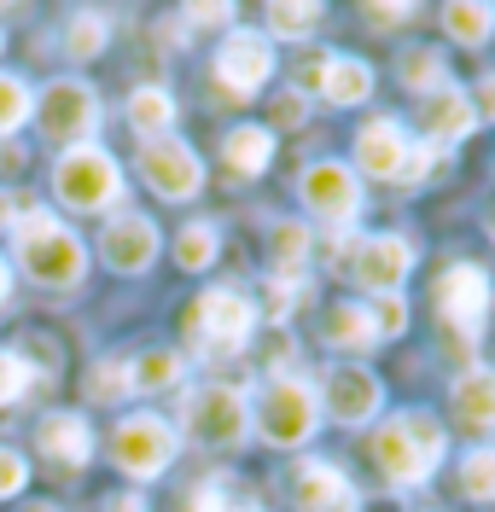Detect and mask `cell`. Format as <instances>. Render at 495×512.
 Masks as SVG:
<instances>
[{"instance_id":"1","label":"cell","mask_w":495,"mask_h":512,"mask_svg":"<svg viewBox=\"0 0 495 512\" xmlns=\"http://www.w3.org/2000/svg\"><path fill=\"white\" fill-rule=\"evenodd\" d=\"M12 251H18V268L47 291H70L82 274H88L82 239H76L59 216H47V210L18 216V227H12Z\"/></svg>"},{"instance_id":"2","label":"cell","mask_w":495,"mask_h":512,"mask_svg":"<svg viewBox=\"0 0 495 512\" xmlns=\"http://www.w3.org/2000/svg\"><path fill=\"white\" fill-rule=\"evenodd\" d=\"M443 448H449L443 425H437L431 414H420V408H414V414L385 419V425L373 431V460H379L385 483H396V489L431 483L437 460H443Z\"/></svg>"},{"instance_id":"3","label":"cell","mask_w":495,"mask_h":512,"mask_svg":"<svg viewBox=\"0 0 495 512\" xmlns=\"http://www.w3.org/2000/svg\"><path fill=\"white\" fill-rule=\"evenodd\" d=\"M251 414H257V431L274 448H297V443H309L315 425H321V396H315V384L292 379V373H274Z\"/></svg>"},{"instance_id":"4","label":"cell","mask_w":495,"mask_h":512,"mask_svg":"<svg viewBox=\"0 0 495 512\" xmlns=\"http://www.w3.org/2000/svg\"><path fill=\"white\" fill-rule=\"evenodd\" d=\"M181 425L204 448H233V443H245V431H251V402H245L239 384H198L181 402Z\"/></svg>"},{"instance_id":"5","label":"cell","mask_w":495,"mask_h":512,"mask_svg":"<svg viewBox=\"0 0 495 512\" xmlns=\"http://www.w3.org/2000/svg\"><path fill=\"white\" fill-rule=\"evenodd\" d=\"M187 332H193V344L204 355H233L251 344V332H257V309H251V297L245 291H204L193 309H187Z\"/></svg>"},{"instance_id":"6","label":"cell","mask_w":495,"mask_h":512,"mask_svg":"<svg viewBox=\"0 0 495 512\" xmlns=\"http://www.w3.org/2000/svg\"><path fill=\"white\" fill-rule=\"evenodd\" d=\"M53 187H59V198L70 210H105V204L123 198V169L99 146H70L59 158V169H53Z\"/></svg>"},{"instance_id":"7","label":"cell","mask_w":495,"mask_h":512,"mask_svg":"<svg viewBox=\"0 0 495 512\" xmlns=\"http://www.w3.org/2000/svg\"><path fill=\"white\" fill-rule=\"evenodd\" d=\"M175 425L158 414H129L117 431H111V460L129 472V478H164L169 472V460H175Z\"/></svg>"},{"instance_id":"8","label":"cell","mask_w":495,"mask_h":512,"mask_svg":"<svg viewBox=\"0 0 495 512\" xmlns=\"http://www.w3.org/2000/svg\"><path fill=\"white\" fill-rule=\"evenodd\" d=\"M297 192H303V204H309V216H321L327 227H344L362 216V181H356V169L350 163H309L303 169V181H297Z\"/></svg>"},{"instance_id":"9","label":"cell","mask_w":495,"mask_h":512,"mask_svg":"<svg viewBox=\"0 0 495 512\" xmlns=\"http://www.w3.org/2000/svg\"><path fill=\"white\" fill-rule=\"evenodd\" d=\"M437 315L449 332H466V344H478L490 315V274L478 262H455L449 274H437Z\"/></svg>"},{"instance_id":"10","label":"cell","mask_w":495,"mask_h":512,"mask_svg":"<svg viewBox=\"0 0 495 512\" xmlns=\"http://www.w3.org/2000/svg\"><path fill=\"white\" fill-rule=\"evenodd\" d=\"M41 128H47V140H59V146H94V128H99V94L88 82H53L47 94H41Z\"/></svg>"},{"instance_id":"11","label":"cell","mask_w":495,"mask_h":512,"mask_svg":"<svg viewBox=\"0 0 495 512\" xmlns=\"http://www.w3.org/2000/svg\"><path fill=\"white\" fill-rule=\"evenodd\" d=\"M140 175H146V187L158 192V198H193L204 187V158H198L187 140H175V134H158V140H146L140 146Z\"/></svg>"},{"instance_id":"12","label":"cell","mask_w":495,"mask_h":512,"mask_svg":"<svg viewBox=\"0 0 495 512\" xmlns=\"http://www.w3.org/2000/svg\"><path fill=\"white\" fill-rule=\"evenodd\" d=\"M268 76H274V41L257 30H233L216 53V82L228 88L233 99H257Z\"/></svg>"},{"instance_id":"13","label":"cell","mask_w":495,"mask_h":512,"mask_svg":"<svg viewBox=\"0 0 495 512\" xmlns=\"http://www.w3.org/2000/svg\"><path fill=\"white\" fill-rule=\"evenodd\" d=\"M408 268H414V245H408L402 233H373V239H362L356 256H350V280L362 291H373V297L402 291Z\"/></svg>"},{"instance_id":"14","label":"cell","mask_w":495,"mask_h":512,"mask_svg":"<svg viewBox=\"0 0 495 512\" xmlns=\"http://www.w3.org/2000/svg\"><path fill=\"white\" fill-rule=\"evenodd\" d=\"M315 396H321V408L338 425H367V419L379 414V402H385V384H379V373H367V367H332L327 384Z\"/></svg>"},{"instance_id":"15","label":"cell","mask_w":495,"mask_h":512,"mask_svg":"<svg viewBox=\"0 0 495 512\" xmlns=\"http://www.w3.org/2000/svg\"><path fill=\"white\" fill-rule=\"evenodd\" d=\"M472 128H478V111H472V99H466L455 82L420 94V134H426L431 146H461Z\"/></svg>"},{"instance_id":"16","label":"cell","mask_w":495,"mask_h":512,"mask_svg":"<svg viewBox=\"0 0 495 512\" xmlns=\"http://www.w3.org/2000/svg\"><path fill=\"white\" fill-rule=\"evenodd\" d=\"M292 501L303 512H350L356 507V489H350V478H344L332 460H297L292 466Z\"/></svg>"},{"instance_id":"17","label":"cell","mask_w":495,"mask_h":512,"mask_svg":"<svg viewBox=\"0 0 495 512\" xmlns=\"http://www.w3.org/2000/svg\"><path fill=\"white\" fill-rule=\"evenodd\" d=\"M408 128L396 123V117H373V123L356 134V169L373 175V181H396V169L408 158Z\"/></svg>"},{"instance_id":"18","label":"cell","mask_w":495,"mask_h":512,"mask_svg":"<svg viewBox=\"0 0 495 512\" xmlns=\"http://www.w3.org/2000/svg\"><path fill=\"white\" fill-rule=\"evenodd\" d=\"M99 256L117 274H146L152 256H158V227L146 222V216H117V222L105 227V239H99Z\"/></svg>"},{"instance_id":"19","label":"cell","mask_w":495,"mask_h":512,"mask_svg":"<svg viewBox=\"0 0 495 512\" xmlns=\"http://www.w3.org/2000/svg\"><path fill=\"white\" fill-rule=\"evenodd\" d=\"M449 408L466 431H495V367H466L449 390Z\"/></svg>"},{"instance_id":"20","label":"cell","mask_w":495,"mask_h":512,"mask_svg":"<svg viewBox=\"0 0 495 512\" xmlns=\"http://www.w3.org/2000/svg\"><path fill=\"white\" fill-rule=\"evenodd\" d=\"M41 454L47 460H59V466H88V454H94V431H88V419L82 414H47L41 419Z\"/></svg>"},{"instance_id":"21","label":"cell","mask_w":495,"mask_h":512,"mask_svg":"<svg viewBox=\"0 0 495 512\" xmlns=\"http://www.w3.org/2000/svg\"><path fill=\"white\" fill-rule=\"evenodd\" d=\"M321 338H327L332 350H373L379 344L367 303H332L327 320H321Z\"/></svg>"},{"instance_id":"22","label":"cell","mask_w":495,"mask_h":512,"mask_svg":"<svg viewBox=\"0 0 495 512\" xmlns=\"http://www.w3.org/2000/svg\"><path fill=\"white\" fill-rule=\"evenodd\" d=\"M443 30H449V41H461V47H484L495 35V6L490 0H449L443 6Z\"/></svg>"},{"instance_id":"23","label":"cell","mask_w":495,"mask_h":512,"mask_svg":"<svg viewBox=\"0 0 495 512\" xmlns=\"http://www.w3.org/2000/svg\"><path fill=\"white\" fill-rule=\"evenodd\" d=\"M367 94H373V64L327 59V76H321V99H327V105H362Z\"/></svg>"},{"instance_id":"24","label":"cell","mask_w":495,"mask_h":512,"mask_svg":"<svg viewBox=\"0 0 495 512\" xmlns=\"http://www.w3.org/2000/svg\"><path fill=\"white\" fill-rule=\"evenodd\" d=\"M303 262H309V227L274 222V239H268V268H274V280H297V286H303Z\"/></svg>"},{"instance_id":"25","label":"cell","mask_w":495,"mask_h":512,"mask_svg":"<svg viewBox=\"0 0 495 512\" xmlns=\"http://www.w3.org/2000/svg\"><path fill=\"white\" fill-rule=\"evenodd\" d=\"M129 128L134 134H146V140L169 134V128H175V99H169V88H158V82L134 88L129 94Z\"/></svg>"},{"instance_id":"26","label":"cell","mask_w":495,"mask_h":512,"mask_svg":"<svg viewBox=\"0 0 495 512\" xmlns=\"http://www.w3.org/2000/svg\"><path fill=\"white\" fill-rule=\"evenodd\" d=\"M222 158H228V169H239V175H263L268 163H274V134L257 123L233 128L228 140H222Z\"/></svg>"},{"instance_id":"27","label":"cell","mask_w":495,"mask_h":512,"mask_svg":"<svg viewBox=\"0 0 495 512\" xmlns=\"http://www.w3.org/2000/svg\"><path fill=\"white\" fill-rule=\"evenodd\" d=\"M327 18V0H268V30L280 41H309Z\"/></svg>"},{"instance_id":"28","label":"cell","mask_w":495,"mask_h":512,"mask_svg":"<svg viewBox=\"0 0 495 512\" xmlns=\"http://www.w3.org/2000/svg\"><path fill=\"white\" fill-rule=\"evenodd\" d=\"M181 373H187V361L175 350H146L140 361H129V390H175L181 384Z\"/></svg>"},{"instance_id":"29","label":"cell","mask_w":495,"mask_h":512,"mask_svg":"<svg viewBox=\"0 0 495 512\" xmlns=\"http://www.w3.org/2000/svg\"><path fill=\"white\" fill-rule=\"evenodd\" d=\"M105 35H111L105 12H76V18L65 24V47H70V59H99V53H105Z\"/></svg>"},{"instance_id":"30","label":"cell","mask_w":495,"mask_h":512,"mask_svg":"<svg viewBox=\"0 0 495 512\" xmlns=\"http://www.w3.org/2000/svg\"><path fill=\"white\" fill-rule=\"evenodd\" d=\"M175 262H181L187 274H204V268L216 262V227L210 222H187L181 227V239H175Z\"/></svg>"},{"instance_id":"31","label":"cell","mask_w":495,"mask_h":512,"mask_svg":"<svg viewBox=\"0 0 495 512\" xmlns=\"http://www.w3.org/2000/svg\"><path fill=\"white\" fill-rule=\"evenodd\" d=\"M449 82V70H443V53H431V47H414V53H402V88H414V94H431V88H443Z\"/></svg>"},{"instance_id":"32","label":"cell","mask_w":495,"mask_h":512,"mask_svg":"<svg viewBox=\"0 0 495 512\" xmlns=\"http://www.w3.org/2000/svg\"><path fill=\"white\" fill-rule=\"evenodd\" d=\"M461 489L472 501H495V448H472L461 460Z\"/></svg>"},{"instance_id":"33","label":"cell","mask_w":495,"mask_h":512,"mask_svg":"<svg viewBox=\"0 0 495 512\" xmlns=\"http://www.w3.org/2000/svg\"><path fill=\"white\" fill-rule=\"evenodd\" d=\"M367 315H373L379 344H385V338H402V332H408V297H402V291H385V297L367 303Z\"/></svg>"},{"instance_id":"34","label":"cell","mask_w":495,"mask_h":512,"mask_svg":"<svg viewBox=\"0 0 495 512\" xmlns=\"http://www.w3.org/2000/svg\"><path fill=\"white\" fill-rule=\"evenodd\" d=\"M24 117H30V88L18 76H0V134L24 128Z\"/></svg>"},{"instance_id":"35","label":"cell","mask_w":495,"mask_h":512,"mask_svg":"<svg viewBox=\"0 0 495 512\" xmlns=\"http://www.w3.org/2000/svg\"><path fill=\"white\" fill-rule=\"evenodd\" d=\"M88 396H94V402H117V396H129V361H99L94 379H88Z\"/></svg>"},{"instance_id":"36","label":"cell","mask_w":495,"mask_h":512,"mask_svg":"<svg viewBox=\"0 0 495 512\" xmlns=\"http://www.w3.org/2000/svg\"><path fill=\"white\" fill-rule=\"evenodd\" d=\"M181 18L193 30H222V24H233V0H181Z\"/></svg>"},{"instance_id":"37","label":"cell","mask_w":495,"mask_h":512,"mask_svg":"<svg viewBox=\"0 0 495 512\" xmlns=\"http://www.w3.org/2000/svg\"><path fill=\"white\" fill-rule=\"evenodd\" d=\"M414 6H420V0H362L367 24H379V30H396V24H408V18H414Z\"/></svg>"},{"instance_id":"38","label":"cell","mask_w":495,"mask_h":512,"mask_svg":"<svg viewBox=\"0 0 495 512\" xmlns=\"http://www.w3.org/2000/svg\"><path fill=\"white\" fill-rule=\"evenodd\" d=\"M24 384H30V367H24L12 350H0V408H6V402H18V396H24Z\"/></svg>"},{"instance_id":"39","label":"cell","mask_w":495,"mask_h":512,"mask_svg":"<svg viewBox=\"0 0 495 512\" xmlns=\"http://www.w3.org/2000/svg\"><path fill=\"white\" fill-rule=\"evenodd\" d=\"M24 483H30V466H24V454L0 448V501H6V495H24Z\"/></svg>"},{"instance_id":"40","label":"cell","mask_w":495,"mask_h":512,"mask_svg":"<svg viewBox=\"0 0 495 512\" xmlns=\"http://www.w3.org/2000/svg\"><path fill=\"white\" fill-rule=\"evenodd\" d=\"M426 175H431V146H408V158L396 169V187H420Z\"/></svg>"},{"instance_id":"41","label":"cell","mask_w":495,"mask_h":512,"mask_svg":"<svg viewBox=\"0 0 495 512\" xmlns=\"http://www.w3.org/2000/svg\"><path fill=\"white\" fill-rule=\"evenodd\" d=\"M297 303V280H274L268 274V320H286Z\"/></svg>"},{"instance_id":"42","label":"cell","mask_w":495,"mask_h":512,"mask_svg":"<svg viewBox=\"0 0 495 512\" xmlns=\"http://www.w3.org/2000/svg\"><path fill=\"white\" fill-rule=\"evenodd\" d=\"M181 512H228V501H222L216 483H204V489H193V495L181 501Z\"/></svg>"},{"instance_id":"43","label":"cell","mask_w":495,"mask_h":512,"mask_svg":"<svg viewBox=\"0 0 495 512\" xmlns=\"http://www.w3.org/2000/svg\"><path fill=\"white\" fill-rule=\"evenodd\" d=\"M327 59H332V53H327ZM327 59L315 53V59L303 64V70H297V94H321V76H327Z\"/></svg>"},{"instance_id":"44","label":"cell","mask_w":495,"mask_h":512,"mask_svg":"<svg viewBox=\"0 0 495 512\" xmlns=\"http://www.w3.org/2000/svg\"><path fill=\"white\" fill-rule=\"evenodd\" d=\"M280 123H303V94H292V99H280V111H274Z\"/></svg>"},{"instance_id":"45","label":"cell","mask_w":495,"mask_h":512,"mask_svg":"<svg viewBox=\"0 0 495 512\" xmlns=\"http://www.w3.org/2000/svg\"><path fill=\"white\" fill-rule=\"evenodd\" d=\"M472 111H484V117H495V76H484V88H478V105Z\"/></svg>"},{"instance_id":"46","label":"cell","mask_w":495,"mask_h":512,"mask_svg":"<svg viewBox=\"0 0 495 512\" xmlns=\"http://www.w3.org/2000/svg\"><path fill=\"white\" fill-rule=\"evenodd\" d=\"M105 512H146V501H140V495H117Z\"/></svg>"},{"instance_id":"47","label":"cell","mask_w":495,"mask_h":512,"mask_svg":"<svg viewBox=\"0 0 495 512\" xmlns=\"http://www.w3.org/2000/svg\"><path fill=\"white\" fill-rule=\"evenodd\" d=\"M6 297H12V268L0 262V303H6Z\"/></svg>"},{"instance_id":"48","label":"cell","mask_w":495,"mask_h":512,"mask_svg":"<svg viewBox=\"0 0 495 512\" xmlns=\"http://www.w3.org/2000/svg\"><path fill=\"white\" fill-rule=\"evenodd\" d=\"M18 6H24V0H0V12H18Z\"/></svg>"},{"instance_id":"49","label":"cell","mask_w":495,"mask_h":512,"mask_svg":"<svg viewBox=\"0 0 495 512\" xmlns=\"http://www.w3.org/2000/svg\"><path fill=\"white\" fill-rule=\"evenodd\" d=\"M24 512H59V507H47V501H35V507H24Z\"/></svg>"},{"instance_id":"50","label":"cell","mask_w":495,"mask_h":512,"mask_svg":"<svg viewBox=\"0 0 495 512\" xmlns=\"http://www.w3.org/2000/svg\"><path fill=\"white\" fill-rule=\"evenodd\" d=\"M490 239H495V210H490Z\"/></svg>"},{"instance_id":"51","label":"cell","mask_w":495,"mask_h":512,"mask_svg":"<svg viewBox=\"0 0 495 512\" xmlns=\"http://www.w3.org/2000/svg\"><path fill=\"white\" fill-rule=\"evenodd\" d=\"M490 6H495V0H490Z\"/></svg>"}]
</instances>
